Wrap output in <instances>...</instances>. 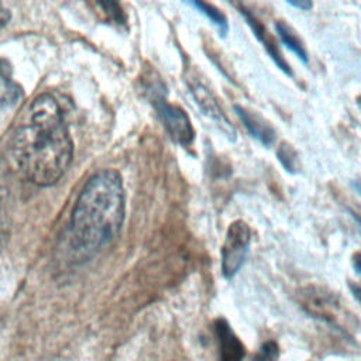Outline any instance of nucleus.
<instances>
[{"mask_svg":"<svg viewBox=\"0 0 361 361\" xmlns=\"http://www.w3.org/2000/svg\"><path fill=\"white\" fill-rule=\"evenodd\" d=\"M275 30H276V34H278L281 42L290 52H293L303 63H307L309 56H307L306 48H305L303 42L299 39V37L295 34V31L288 24H285L283 21H276L275 23Z\"/></svg>","mask_w":361,"mask_h":361,"instance_id":"9d476101","label":"nucleus"},{"mask_svg":"<svg viewBox=\"0 0 361 361\" xmlns=\"http://www.w3.org/2000/svg\"><path fill=\"white\" fill-rule=\"evenodd\" d=\"M8 18H10L8 10L0 3V27H3L8 21Z\"/></svg>","mask_w":361,"mask_h":361,"instance_id":"dca6fc26","label":"nucleus"},{"mask_svg":"<svg viewBox=\"0 0 361 361\" xmlns=\"http://www.w3.org/2000/svg\"><path fill=\"white\" fill-rule=\"evenodd\" d=\"M353 267L357 271V274L361 275V252H357L353 255Z\"/></svg>","mask_w":361,"mask_h":361,"instance_id":"f3484780","label":"nucleus"},{"mask_svg":"<svg viewBox=\"0 0 361 361\" xmlns=\"http://www.w3.org/2000/svg\"><path fill=\"white\" fill-rule=\"evenodd\" d=\"M73 144L58 100L41 94L30 104L11 138V159L27 180L51 186L66 172Z\"/></svg>","mask_w":361,"mask_h":361,"instance_id":"f257e3e1","label":"nucleus"},{"mask_svg":"<svg viewBox=\"0 0 361 361\" xmlns=\"http://www.w3.org/2000/svg\"><path fill=\"white\" fill-rule=\"evenodd\" d=\"M8 234H10L8 214H7V210H6V206H4V200H3V197L0 195V251L7 244Z\"/></svg>","mask_w":361,"mask_h":361,"instance_id":"ddd939ff","label":"nucleus"},{"mask_svg":"<svg viewBox=\"0 0 361 361\" xmlns=\"http://www.w3.org/2000/svg\"><path fill=\"white\" fill-rule=\"evenodd\" d=\"M353 186H354V189L357 190V193L361 196V180H357V182H354V183H353Z\"/></svg>","mask_w":361,"mask_h":361,"instance_id":"6ab92c4d","label":"nucleus"},{"mask_svg":"<svg viewBox=\"0 0 361 361\" xmlns=\"http://www.w3.org/2000/svg\"><path fill=\"white\" fill-rule=\"evenodd\" d=\"M251 244V228L244 220H234L227 231L221 247V274L231 279L243 267Z\"/></svg>","mask_w":361,"mask_h":361,"instance_id":"20e7f679","label":"nucleus"},{"mask_svg":"<svg viewBox=\"0 0 361 361\" xmlns=\"http://www.w3.org/2000/svg\"><path fill=\"white\" fill-rule=\"evenodd\" d=\"M357 104H358V107L361 109V96H358V97H357Z\"/></svg>","mask_w":361,"mask_h":361,"instance_id":"aec40b11","label":"nucleus"},{"mask_svg":"<svg viewBox=\"0 0 361 361\" xmlns=\"http://www.w3.org/2000/svg\"><path fill=\"white\" fill-rule=\"evenodd\" d=\"M126 214L123 179L114 169L93 175L83 186L71 219L75 248L94 251L110 243L120 231Z\"/></svg>","mask_w":361,"mask_h":361,"instance_id":"f03ea898","label":"nucleus"},{"mask_svg":"<svg viewBox=\"0 0 361 361\" xmlns=\"http://www.w3.org/2000/svg\"><path fill=\"white\" fill-rule=\"evenodd\" d=\"M190 6H193L199 13H202L207 20L212 21V24L219 30L221 37H226L228 32V23L226 16L216 8L213 4L204 3V1H190Z\"/></svg>","mask_w":361,"mask_h":361,"instance_id":"9b49d317","label":"nucleus"},{"mask_svg":"<svg viewBox=\"0 0 361 361\" xmlns=\"http://www.w3.org/2000/svg\"><path fill=\"white\" fill-rule=\"evenodd\" d=\"M240 14L244 17L247 25L251 28L252 34L255 35V38L261 42V45L264 47V49L267 51V54L269 55V58L274 61V63L288 76H292V69L289 66V63L285 61V58L282 56L275 39L272 38V35L268 32V30L265 28V25L254 16V13H251V10H248L245 6L243 4H235Z\"/></svg>","mask_w":361,"mask_h":361,"instance_id":"0eeeda50","label":"nucleus"},{"mask_svg":"<svg viewBox=\"0 0 361 361\" xmlns=\"http://www.w3.org/2000/svg\"><path fill=\"white\" fill-rule=\"evenodd\" d=\"M289 6H292V7H295V8H299V10H302V11H309L312 7H313V3L312 1H309V0H303V1H292V0H289V1H286Z\"/></svg>","mask_w":361,"mask_h":361,"instance_id":"2eb2a0df","label":"nucleus"},{"mask_svg":"<svg viewBox=\"0 0 361 361\" xmlns=\"http://www.w3.org/2000/svg\"><path fill=\"white\" fill-rule=\"evenodd\" d=\"M234 111L252 138L259 141L264 147H271L275 142L276 133L274 127L268 121H265L259 114L238 104H234Z\"/></svg>","mask_w":361,"mask_h":361,"instance_id":"6e6552de","label":"nucleus"},{"mask_svg":"<svg viewBox=\"0 0 361 361\" xmlns=\"http://www.w3.org/2000/svg\"><path fill=\"white\" fill-rule=\"evenodd\" d=\"M214 331L220 348L221 361H243L244 345L235 336L230 324L224 319H217L214 323Z\"/></svg>","mask_w":361,"mask_h":361,"instance_id":"1a4fd4ad","label":"nucleus"},{"mask_svg":"<svg viewBox=\"0 0 361 361\" xmlns=\"http://www.w3.org/2000/svg\"><path fill=\"white\" fill-rule=\"evenodd\" d=\"M350 289H351V292H353L354 298L361 303V288H360L358 285H353V283H350Z\"/></svg>","mask_w":361,"mask_h":361,"instance_id":"a211bd4d","label":"nucleus"},{"mask_svg":"<svg viewBox=\"0 0 361 361\" xmlns=\"http://www.w3.org/2000/svg\"><path fill=\"white\" fill-rule=\"evenodd\" d=\"M155 107L171 138L180 147L192 145L195 141V128L186 111L182 107L171 104L161 97L157 100Z\"/></svg>","mask_w":361,"mask_h":361,"instance_id":"39448f33","label":"nucleus"},{"mask_svg":"<svg viewBox=\"0 0 361 361\" xmlns=\"http://www.w3.org/2000/svg\"><path fill=\"white\" fill-rule=\"evenodd\" d=\"M302 307L316 319L326 322L327 324L338 329L344 333L348 331L351 314L345 310L338 296L322 288L309 286L300 292Z\"/></svg>","mask_w":361,"mask_h":361,"instance_id":"7ed1b4c3","label":"nucleus"},{"mask_svg":"<svg viewBox=\"0 0 361 361\" xmlns=\"http://www.w3.org/2000/svg\"><path fill=\"white\" fill-rule=\"evenodd\" d=\"M189 90L195 99L196 106L200 109V111L206 117H209L210 120L217 123V126L221 127V131L224 134H227L228 138L234 140V137H235L234 127L228 121L227 116L224 114L223 109L220 107V104H219L217 99L213 96V93L203 83H200L197 80H193L189 83Z\"/></svg>","mask_w":361,"mask_h":361,"instance_id":"423d86ee","label":"nucleus"},{"mask_svg":"<svg viewBox=\"0 0 361 361\" xmlns=\"http://www.w3.org/2000/svg\"><path fill=\"white\" fill-rule=\"evenodd\" d=\"M276 158L283 169L289 173H296L299 169V155L288 142H281L276 149Z\"/></svg>","mask_w":361,"mask_h":361,"instance_id":"f8f14e48","label":"nucleus"},{"mask_svg":"<svg viewBox=\"0 0 361 361\" xmlns=\"http://www.w3.org/2000/svg\"><path fill=\"white\" fill-rule=\"evenodd\" d=\"M278 344L275 341H267L261 345L255 361H276L278 360Z\"/></svg>","mask_w":361,"mask_h":361,"instance_id":"4468645a","label":"nucleus"}]
</instances>
